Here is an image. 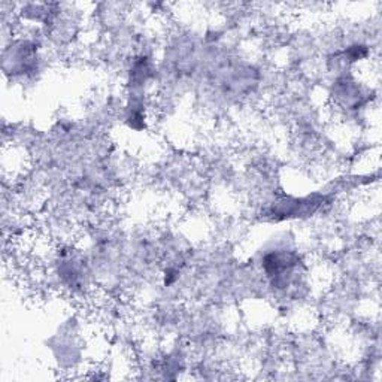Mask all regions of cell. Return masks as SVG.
Returning <instances> with one entry per match:
<instances>
[{"instance_id": "obj_1", "label": "cell", "mask_w": 382, "mask_h": 382, "mask_svg": "<svg viewBox=\"0 0 382 382\" xmlns=\"http://www.w3.org/2000/svg\"><path fill=\"white\" fill-rule=\"evenodd\" d=\"M319 205L318 200L311 199V197H307V199L299 200V199H284L276 203L275 206V215H284V217H298L299 214H307L311 209H317V206Z\"/></svg>"}]
</instances>
